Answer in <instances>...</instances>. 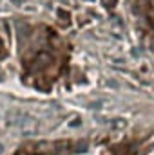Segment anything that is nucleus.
<instances>
[{"label": "nucleus", "instance_id": "nucleus-1", "mask_svg": "<svg viewBox=\"0 0 154 155\" xmlns=\"http://www.w3.org/2000/svg\"><path fill=\"white\" fill-rule=\"evenodd\" d=\"M152 51H154V40H152Z\"/></svg>", "mask_w": 154, "mask_h": 155}]
</instances>
